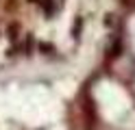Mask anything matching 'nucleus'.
Returning <instances> with one entry per match:
<instances>
[{
    "mask_svg": "<svg viewBox=\"0 0 135 130\" xmlns=\"http://www.w3.org/2000/svg\"><path fill=\"white\" fill-rule=\"evenodd\" d=\"M39 50H41V54H44V52L48 54V52H52V46H50V43H41V46H39Z\"/></svg>",
    "mask_w": 135,
    "mask_h": 130,
    "instance_id": "obj_3",
    "label": "nucleus"
},
{
    "mask_svg": "<svg viewBox=\"0 0 135 130\" xmlns=\"http://www.w3.org/2000/svg\"><path fill=\"white\" fill-rule=\"evenodd\" d=\"M41 7H44V9H46L48 13L52 11V2H50V0H41Z\"/></svg>",
    "mask_w": 135,
    "mask_h": 130,
    "instance_id": "obj_4",
    "label": "nucleus"
},
{
    "mask_svg": "<svg viewBox=\"0 0 135 130\" xmlns=\"http://www.w3.org/2000/svg\"><path fill=\"white\" fill-rule=\"evenodd\" d=\"M7 33H9L11 39H15V37H18V24H11L9 28H7Z\"/></svg>",
    "mask_w": 135,
    "mask_h": 130,
    "instance_id": "obj_2",
    "label": "nucleus"
},
{
    "mask_svg": "<svg viewBox=\"0 0 135 130\" xmlns=\"http://www.w3.org/2000/svg\"><path fill=\"white\" fill-rule=\"evenodd\" d=\"M81 24H83V20H81V17H76V20H74V26H72V37H74V39H79V33H81Z\"/></svg>",
    "mask_w": 135,
    "mask_h": 130,
    "instance_id": "obj_1",
    "label": "nucleus"
}]
</instances>
